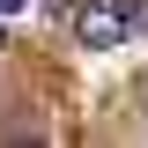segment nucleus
I'll return each mask as SVG.
<instances>
[{
	"mask_svg": "<svg viewBox=\"0 0 148 148\" xmlns=\"http://www.w3.org/2000/svg\"><path fill=\"white\" fill-rule=\"evenodd\" d=\"M133 22H148V0H82L74 8V37L89 52H119L133 37Z\"/></svg>",
	"mask_w": 148,
	"mask_h": 148,
	"instance_id": "f257e3e1",
	"label": "nucleus"
},
{
	"mask_svg": "<svg viewBox=\"0 0 148 148\" xmlns=\"http://www.w3.org/2000/svg\"><path fill=\"white\" fill-rule=\"evenodd\" d=\"M15 8H22V0H0V15H15Z\"/></svg>",
	"mask_w": 148,
	"mask_h": 148,
	"instance_id": "f03ea898",
	"label": "nucleus"
}]
</instances>
